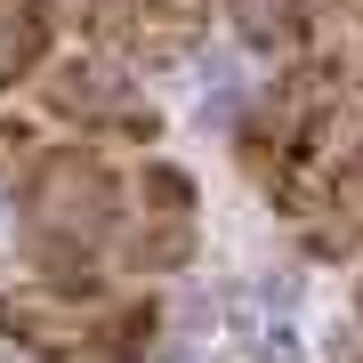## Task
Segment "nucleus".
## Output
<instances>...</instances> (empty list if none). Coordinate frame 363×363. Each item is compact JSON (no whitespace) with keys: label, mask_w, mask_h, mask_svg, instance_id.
<instances>
[{"label":"nucleus","mask_w":363,"mask_h":363,"mask_svg":"<svg viewBox=\"0 0 363 363\" xmlns=\"http://www.w3.org/2000/svg\"><path fill=\"white\" fill-rule=\"evenodd\" d=\"M33 162H40V145H33V130H25V121H0V178H25Z\"/></svg>","instance_id":"nucleus-9"},{"label":"nucleus","mask_w":363,"mask_h":363,"mask_svg":"<svg viewBox=\"0 0 363 363\" xmlns=\"http://www.w3.org/2000/svg\"><path fill=\"white\" fill-rule=\"evenodd\" d=\"M339 9H347V0H226L234 33H242L250 49H267V57H298Z\"/></svg>","instance_id":"nucleus-7"},{"label":"nucleus","mask_w":363,"mask_h":363,"mask_svg":"<svg viewBox=\"0 0 363 363\" xmlns=\"http://www.w3.org/2000/svg\"><path fill=\"white\" fill-rule=\"evenodd\" d=\"M186 250H194V186H186V169L145 162L130 202H121L113 259L130 274H169V267H186Z\"/></svg>","instance_id":"nucleus-4"},{"label":"nucleus","mask_w":363,"mask_h":363,"mask_svg":"<svg viewBox=\"0 0 363 363\" xmlns=\"http://www.w3.org/2000/svg\"><path fill=\"white\" fill-rule=\"evenodd\" d=\"M49 105L65 121H81V130H130V138H154L162 121H154V105H138L130 89V65L121 57H65V65H49Z\"/></svg>","instance_id":"nucleus-6"},{"label":"nucleus","mask_w":363,"mask_h":363,"mask_svg":"<svg viewBox=\"0 0 363 363\" xmlns=\"http://www.w3.org/2000/svg\"><path fill=\"white\" fill-rule=\"evenodd\" d=\"M154 298H105L73 283H16L0 291V339L40 363H138L154 347Z\"/></svg>","instance_id":"nucleus-3"},{"label":"nucleus","mask_w":363,"mask_h":363,"mask_svg":"<svg viewBox=\"0 0 363 363\" xmlns=\"http://www.w3.org/2000/svg\"><path fill=\"white\" fill-rule=\"evenodd\" d=\"M49 40H57V0H0V89L49 65Z\"/></svg>","instance_id":"nucleus-8"},{"label":"nucleus","mask_w":363,"mask_h":363,"mask_svg":"<svg viewBox=\"0 0 363 363\" xmlns=\"http://www.w3.org/2000/svg\"><path fill=\"white\" fill-rule=\"evenodd\" d=\"M242 162L283 218H307L347 169H363V73L347 57H298L250 113Z\"/></svg>","instance_id":"nucleus-1"},{"label":"nucleus","mask_w":363,"mask_h":363,"mask_svg":"<svg viewBox=\"0 0 363 363\" xmlns=\"http://www.w3.org/2000/svg\"><path fill=\"white\" fill-rule=\"evenodd\" d=\"M121 202H130V186H121V169L105 145L73 138V145H49L33 169H25V234L33 250L49 267H97L105 250H113L121 234Z\"/></svg>","instance_id":"nucleus-2"},{"label":"nucleus","mask_w":363,"mask_h":363,"mask_svg":"<svg viewBox=\"0 0 363 363\" xmlns=\"http://www.w3.org/2000/svg\"><path fill=\"white\" fill-rule=\"evenodd\" d=\"M81 25L121 65H169L210 25V0H81Z\"/></svg>","instance_id":"nucleus-5"},{"label":"nucleus","mask_w":363,"mask_h":363,"mask_svg":"<svg viewBox=\"0 0 363 363\" xmlns=\"http://www.w3.org/2000/svg\"><path fill=\"white\" fill-rule=\"evenodd\" d=\"M355 307H363V291H355Z\"/></svg>","instance_id":"nucleus-10"}]
</instances>
